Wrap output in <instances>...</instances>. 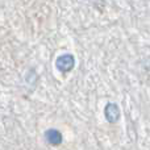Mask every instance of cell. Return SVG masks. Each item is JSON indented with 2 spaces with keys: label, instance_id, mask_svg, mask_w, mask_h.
<instances>
[{
  "label": "cell",
  "instance_id": "obj_1",
  "mask_svg": "<svg viewBox=\"0 0 150 150\" xmlns=\"http://www.w3.org/2000/svg\"><path fill=\"white\" fill-rule=\"evenodd\" d=\"M55 67L61 73H70L75 67V58L73 54H62L55 61Z\"/></svg>",
  "mask_w": 150,
  "mask_h": 150
},
{
  "label": "cell",
  "instance_id": "obj_2",
  "mask_svg": "<svg viewBox=\"0 0 150 150\" xmlns=\"http://www.w3.org/2000/svg\"><path fill=\"white\" fill-rule=\"evenodd\" d=\"M104 117L109 124H117L121 117V111L116 103H108L104 107Z\"/></svg>",
  "mask_w": 150,
  "mask_h": 150
},
{
  "label": "cell",
  "instance_id": "obj_3",
  "mask_svg": "<svg viewBox=\"0 0 150 150\" xmlns=\"http://www.w3.org/2000/svg\"><path fill=\"white\" fill-rule=\"evenodd\" d=\"M45 141L52 146H59L63 142V136L58 129L50 128L45 132Z\"/></svg>",
  "mask_w": 150,
  "mask_h": 150
}]
</instances>
